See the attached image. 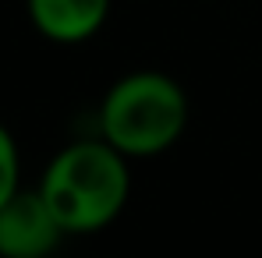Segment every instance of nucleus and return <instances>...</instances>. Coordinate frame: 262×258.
<instances>
[{
	"label": "nucleus",
	"instance_id": "obj_4",
	"mask_svg": "<svg viewBox=\"0 0 262 258\" xmlns=\"http://www.w3.org/2000/svg\"><path fill=\"white\" fill-rule=\"evenodd\" d=\"M114 0H25V14L46 43L82 46L96 39L110 18Z\"/></svg>",
	"mask_w": 262,
	"mask_h": 258
},
{
	"label": "nucleus",
	"instance_id": "obj_2",
	"mask_svg": "<svg viewBox=\"0 0 262 258\" xmlns=\"http://www.w3.org/2000/svg\"><path fill=\"white\" fill-rule=\"evenodd\" d=\"M188 96L163 71H128L103 92L96 134L128 159H156L170 152L188 128Z\"/></svg>",
	"mask_w": 262,
	"mask_h": 258
},
{
	"label": "nucleus",
	"instance_id": "obj_5",
	"mask_svg": "<svg viewBox=\"0 0 262 258\" xmlns=\"http://www.w3.org/2000/svg\"><path fill=\"white\" fill-rule=\"evenodd\" d=\"M21 187V156H18V142L0 121V205Z\"/></svg>",
	"mask_w": 262,
	"mask_h": 258
},
{
	"label": "nucleus",
	"instance_id": "obj_3",
	"mask_svg": "<svg viewBox=\"0 0 262 258\" xmlns=\"http://www.w3.org/2000/svg\"><path fill=\"white\" fill-rule=\"evenodd\" d=\"M64 237L39 187H18L0 205V258H46Z\"/></svg>",
	"mask_w": 262,
	"mask_h": 258
},
{
	"label": "nucleus",
	"instance_id": "obj_1",
	"mask_svg": "<svg viewBox=\"0 0 262 258\" xmlns=\"http://www.w3.org/2000/svg\"><path fill=\"white\" fill-rule=\"evenodd\" d=\"M131 159L103 134L75 138L50 156L39 173V195L68 237L106 230L131 198Z\"/></svg>",
	"mask_w": 262,
	"mask_h": 258
}]
</instances>
